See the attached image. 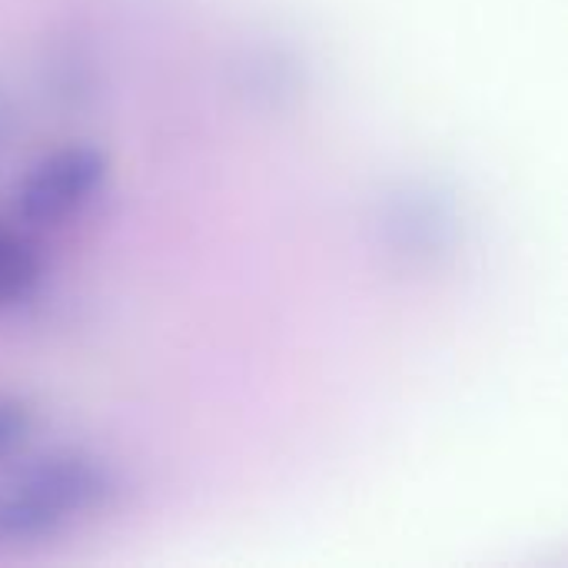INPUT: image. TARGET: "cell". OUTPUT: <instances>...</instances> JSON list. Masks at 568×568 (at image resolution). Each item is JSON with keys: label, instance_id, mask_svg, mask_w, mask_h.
I'll use <instances>...</instances> for the list:
<instances>
[{"label": "cell", "instance_id": "5b68a950", "mask_svg": "<svg viewBox=\"0 0 568 568\" xmlns=\"http://www.w3.org/2000/svg\"><path fill=\"white\" fill-rule=\"evenodd\" d=\"M3 133H7V110H3V100H0V140H3Z\"/></svg>", "mask_w": 568, "mask_h": 568}, {"label": "cell", "instance_id": "6da1fadb", "mask_svg": "<svg viewBox=\"0 0 568 568\" xmlns=\"http://www.w3.org/2000/svg\"><path fill=\"white\" fill-rule=\"evenodd\" d=\"M113 496L110 469L87 453H50L0 479V542H37Z\"/></svg>", "mask_w": 568, "mask_h": 568}, {"label": "cell", "instance_id": "7a4b0ae2", "mask_svg": "<svg viewBox=\"0 0 568 568\" xmlns=\"http://www.w3.org/2000/svg\"><path fill=\"white\" fill-rule=\"evenodd\" d=\"M106 153L90 143H70L33 163L17 190L23 223L50 226L87 206L106 180Z\"/></svg>", "mask_w": 568, "mask_h": 568}, {"label": "cell", "instance_id": "277c9868", "mask_svg": "<svg viewBox=\"0 0 568 568\" xmlns=\"http://www.w3.org/2000/svg\"><path fill=\"white\" fill-rule=\"evenodd\" d=\"M33 436V413L13 396H0V459L13 456Z\"/></svg>", "mask_w": 568, "mask_h": 568}, {"label": "cell", "instance_id": "3957f363", "mask_svg": "<svg viewBox=\"0 0 568 568\" xmlns=\"http://www.w3.org/2000/svg\"><path fill=\"white\" fill-rule=\"evenodd\" d=\"M37 280H40V260L33 246L20 233L0 226V306L30 296Z\"/></svg>", "mask_w": 568, "mask_h": 568}]
</instances>
